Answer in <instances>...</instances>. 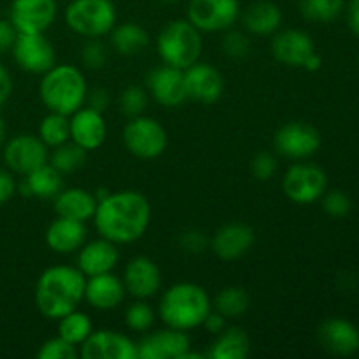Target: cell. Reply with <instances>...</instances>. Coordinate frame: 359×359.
I'll list each match as a JSON object with an SVG mask.
<instances>
[{"mask_svg": "<svg viewBox=\"0 0 359 359\" xmlns=\"http://www.w3.org/2000/svg\"><path fill=\"white\" fill-rule=\"evenodd\" d=\"M98 235L116 245L132 244L144 237L151 223V205L146 196L133 189L109 193L95 210Z\"/></svg>", "mask_w": 359, "mask_h": 359, "instance_id": "1", "label": "cell"}, {"mask_svg": "<svg viewBox=\"0 0 359 359\" xmlns=\"http://www.w3.org/2000/svg\"><path fill=\"white\" fill-rule=\"evenodd\" d=\"M86 276L77 266L53 265L39 276L35 305L44 318L58 321L84 300Z\"/></svg>", "mask_w": 359, "mask_h": 359, "instance_id": "2", "label": "cell"}, {"mask_svg": "<svg viewBox=\"0 0 359 359\" xmlns=\"http://www.w3.org/2000/svg\"><path fill=\"white\" fill-rule=\"evenodd\" d=\"M212 311L205 287L195 283H177L168 287L158 305V316L168 328L191 332L200 328Z\"/></svg>", "mask_w": 359, "mask_h": 359, "instance_id": "3", "label": "cell"}, {"mask_svg": "<svg viewBox=\"0 0 359 359\" xmlns=\"http://www.w3.org/2000/svg\"><path fill=\"white\" fill-rule=\"evenodd\" d=\"M88 93L86 77L76 65H53L42 74L39 95L48 111L74 114L84 105Z\"/></svg>", "mask_w": 359, "mask_h": 359, "instance_id": "4", "label": "cell"}, {"mask_svg": "<svg viewBox=\"0 0 359 359\" xmlns=\"http://www.w3.org/2000/svg\"><path fill=\"white\" fill-rule=\"evenodd\" d=\"M202 32L188 20H174L165 25L156 39L161 62L175 69H188L202 55Z\"/></svg>", "mask_w": 359, "mask_h": 359, "instance_id": "5", "label": "cell"}, {"mask_svg": "<svg viewBox=\"0 0 359 359\" xmlns=\"http://www.w3.org/2000/svg\"><path fill=\"white\" fill-rule=\"evenodd\" d=\"M118 13L112 0H72L65 9V23L84 39H100L111 34Z\"/></svg>", "mask_w": 359, "mask_h": 359, "instance_id": "6", "label": "cell"}, {"mask_svg": "<svg viewBox=\"0 0 359 359\" xmlns=\"http://www.w3.org/2000/svg\"><path fill=\"white\" fill-rule=\"evenodd\" d=\"M123 144L130 154L140 160H154L167 149L168 135L165 126L149 116L130 118L123 130Z\"/></svg>", "mask_w": 359, "mask_h": 359, "instance_id": "7", "label": "cell"}, {"mask_svg": "<svg viewBox=\"0 0 359 359\" xmlns=\"http://www.w3.org/2000/svg\"><path fill=\"white\" fill-rule=\"evenodd\" d=\"M328 186L325 170L314 163H294L283 177V191L291 202L309 205L321 198Z\"/></svg>", "mask_w": 359, "mask_h": 359, "instance_id": "8", "label": "cell"}, {"mask_svg": "<svg viewBox=\"0 0 359 359\" xmlns=\"http://www.w3.org/2000/svg\"><path fill=\"white\" fill-rule=\"evenodd\" d=\"M241 18L238 0H189L186 20L200 32H226Z\"/></svg>", "mask_w": 359, "mask_h": 359, "instance_id": "9", "label": "cell"}, {"mask_svg": "<svg viewBox=\"0 0 359 359\" xmlns=\"http://www.w3.org/2000/svg\"><path fill=\"white\" fill-rule=\"evenodd\" d=\"M319 146L321 135L314 126L305 121L286 123L273 135L276 151L290 160H305L318 153Z\"/></svg>", "mask_w": 359, "mask_h": 359, "instance_id": "10", "label": "cell"}, {"mask_svg": "<svg viewBox=\"0 0 359 359\" xmlns=\"http://www.w3.org/2000/svg\"><path fill=\"white\" fill-rule=\"evenodd\" d=\"M48 146L32 133H20L4 146V161L7 168L20 175L30 174L41 165L48 163Z\"/></svg>", "mask_w": 359, "mask_h": 359, "instance_id": "11", "label": "cell"}, {"mask_svg": "<svg viewBox=\"0 0 359 359\" xmlns=\"http://www.w3.org/2000/svg\"><path fill=\"white\" fill-rule=\"evenodd\" d=\"M56 0H13L9 21L18 34H44L55 23Z\"/></svg>", "mask_w": 359, "mask_h": 359, "instance_id": "12", "label": "cell"}, {"mask_svg": "<svg viewBox=\"0 0 359 359\" xmlns=\"http://www.w3.org/2000/svg\"><path fill=\"white\" fill-rule=\"evenodd\" d=\"M11 51L18 65L30 74H44L55 65V48L44 34H18Z\"/></svg>", "mask_w": 359, "mask_h": 359, "instance_id": "13", "label": "cell"}, {"mask_svg": "<svg viewBox=\"0 0 359 359\" xmlns=\"http://www.w3.org/2000/svg\"><path fill=\"white\" fill-rule=\"evenodd\" d=\"M79 354L84 359H137V344L114 330H93Z\"/></svg>", "mask_w": 359, "mask_h": 359, "instance_id": "14", "label": "cell"}, {"mask_svg": "<svg viewBox=\"0 0 359 359\" xmlns=\"http://www.w3.org/2000/svg\"><path fill=\"white\" fill-rule=\"evenodd\" d=\"M184 86L189 100L198 104H216L224 90V81L219 70L205 62H196L184 69Z\"/></svg>", "mask_w": 359, "mask_h": 359, "instance_id": "15", "label": "cell"}, {"mask_svg": "<svg viewBox=\"0 0 359 359\" xmlns=\"http://www.w3.org/2000/svg\"><path fill=\"white\" fill-rule=\"evenodd\" d=\"M147 93L163 107H179L188 100L184 86V70L170 65H161L151 70L146 79Z\"/></svg>", "mask_w": 359, "mask_h": 359, "instance_id": "16", "label": "cell"}, {"mask_svg": "<svg viewBox=\"0 0 359 359\" xmlns=\"http://www.w3.org/2000/svg\"><path fill=\"white\" fill-rule=\"evenodd\" d=\"M191 349L188 333L175 328L158 330L149 333L137 344L139 359H181L186 351Z\"/></svg>", "mask_w": 359, "mask_h": 359, "instance_id": "17", "label": "cell"}, {"mask_svg": "<svg viewBox=\"0 0 359 359\" xmlns=\"http://www.w3.org/2000/svg\"><path fill=\"white\" fill-rule=\"evenodd\" d=\"M123 284L126 293L137 300L154 297L161 287V272L156 263L147 256H135L130 259L123 272Z\"/></svg>", "mask_w": 359, "mask_h": 359, "instance_id": "18", "label": "cell"}, {"mask_svg": "<svg viewBox=\"0 0 359 359\" xmlns=\"http://www.w3.org/2000/svg\"><path fill=\"white\" fill-rule=\"evenodd\" d=\"M255 245V230L245 223H228L216 230L210 238V245L214 255L223 262H235L251 251Z\"/></svg>", "mask_w": 359, "mask_h": 359, "instance_id": "19", "label": "cell"}, {"mask_svg": "<svg viewBox=\"0 0 359 359\" xmlns=\"http://www.w3.org/2000/svg\"><path fill=\"white\" fill-rule=\"evenodd\" d=\"M70 118V140L77 146L83 147L84 151H95L105 142L107 137V123L102 112L93 111V109L83 105L77 109Z\"/></svg>", "mask_w": 359, "mask_h": 359, "instance_id": "20", "label": "cell"}, {"mask_svg": "<svg viewBox=\"0 0 359 359\" xmlns=\"http://www.w3.org/2000/svg\"><path fill=\"white\" fill-rule=\"evenodd\" d=\"M312 53H316V46L307 32L287 28L272 35V55L283 65L304 67Z\"/></svg>", "mask_w": 359, "mask_h": 359, "instance_id": "21", "label": "cell"}, {"mask_svg": "<svg viewBox=\"0 0 359 359\" xmlns=\"http://www.w3.org/2000/svg\"><path fill=\"white\" fill-rule=\"evenodd\" d=\"M318 340L333 356H353L359 349V332L351 321L342 318L326 319L318 330Z\"/></svg>", "mask_w": 359, "mask_h": 359, "instance_id": "22", "label": "cell"}, {"mask_svg": "<svg viewBox=\"0 0 359 359\" xmlns=\"http://www.w3.org/2000/svg\"><path fill=\"white\" fill-rule=\"evenodd\" d=\"M119 262L118 245L107 238L100 237L97 241L84 242L77 251L76 266L86 277L100 276L112 272Z\"/></svg>", "mask_w": 359, "mask_h": 359, "instance_id": "23", "label": "cell"}, {"mask_svg": "<svg viewBox=\"0 0 359 359\" xmlns=\"http://www.w3.org/2000/svg\"><path fill=\"white\" fill-rule=\"evenodd\" d=\"M125 297L126 290L123 279L112 272L86 277L84 300L90 304V307L97 311H112L123 304Z\"/></svg>", "mask_w": 359, "mask_h": 359, "instance_id": "24", "label": "cell"}, {"mask_svg": "<svg viewBox=\"0 0 359 359\" xmlns=\"http://www.w3.org/2000/svg\"><path fill=\"white\" fill-rule=\"evenodd\" d=\"M86 233L83 221L58 216L46 230V244L56 255H72L86 242Z\"/></svg>", "mask_w": 359, "mask_h": 359, "instance_id": "25", "label": "cell"}, {"mask_svg": "<svg viewBox=\"0 0 359 359\" xmlns=\"http://www.w3.org/2000/svg\"><path fill=\"white\" fill-rule=\"evenodd\" d=\"M53 200H55L56 216L83 221V223L93 219L98 205L95 193L84 188H63Z\"/></svg>", "mask_w": 359, "mask_h": 359, "instance_id": "26", "label": "cell"}, {"mask_svg": "<svg viewBox=\"0 0 359 359\" xmlns=\"http://www.w3.org/2000/svg\"><path fill=\"white\" fill-rule=\"evenodd\" d=\"M242 23L249 34L266 37V35H273L280 28L283 13L277 4L270 2V0H258L244 11Z\"/></svg>", "mask_w": 359, "mask_h": 359, "instance_id": "27", "label": "cell"}, {"mask_svg": "<svg viewBox=\"0 0 359 359\" xmlns=\"http://www.w3.org/2000/svg\"><path fill=\"white\" fill-rule=\"evenodd\" d=\"M62 189L63 174H60L53 165H49V161L32 170L30 174L23 175V181L20 184L21 195L37 196L42 200L55 198Z\"/></svg>", "mask_w": 359, "mask_h": 359, "instance_id": "28", "label": "cell"}, {"mask_svg": "<svg viewBox=\"0 0 359 359\" xmlns=\"http://www.w3.org/2000/svg\"><path fill=\"white\" fill-rule=\"evenodd\" d=\"M216 337V342L207 354L210 359H245L251 353V339L238 326L224 328Z\"/></svg>", "mask_w": 359, "mask_h": 359, "instance_id": "29", "label": "cell"}, {"mask_svg": "<svg viewBox=\"0 0 359 359\" xmlns=\"http://www.w3.org/2000/svg\"><path fill=\"white\" fill-rule=\"evenodd\" d=\"M147 44H149V34L146 32V28L132 23V21L114 25V28L111 30L112 49L123 56L140 55L147 48Z\"/></svg>", "mask_w": 359, "mask_h": 359, "instance_id": "30", "label": "cell"}, {"mask_svg": "<svg viewBox=\"0 0 359 359\" xmlns=\"http://www.w3.org/2000/svg\"><path fill=\"white\" fill-rule=\"evenodd\" d=\"M249 305H251L249 293L241 286L223 287L212 300L214 311L219 312L226 319H235L244 316L248 312Z\"/></svg>", "mask_w": 359, "mask_h": 359, "instance_id": "31", "label": "cell"}, {"mask_svg": "<svg viewBox=\"0 0 359 359\" xmlns=\"http://www.w3.org/2000/svg\"><path fill=\"white\" fill-rule=\"evenodd\" d=\"M91 332H93V323H91L90 316L77 309L58 319V335L77 347L83 346Z\"/></svg>", "mask_w": 359, "mask_h": 359, "instance_id": "32", "label": "cell"}, {"mask_svg": "<svg viewBox=\"0 0 359 359\" xmlns=\"http://www.w3.org/2000/svg\"><path fill=\"white\" fill-rule=\"evenodd\" d=\"M39 139L49 147H58L70 140V118L67 114L49 111L39 125Z\"/></svg>", "mask_w": 359, "mask_h": 359, "instance_id": "33", "label": "cell"}, {"mask_svg": "<svg viewBox=\"0 0 359 359\" xmlns=\"http://www.w3.org/2000/svg\"><path fill=\"white\" fill-rule=\"evenodd\" d=\"M86 154L88 151H84L76 142L69 140V142L62 144V146L53 147V153L48 158V161L60 174H74V172L81 170L84 167V163H86Z\"/></svg>", "mask_w": 359, "mask_h": 359, "instance_id": "34", "label": "cell"}, {"mask_svg": "<svg viewBox=\"0 0 359 359\" xmlns=\"http://www.w3.org/2000/svg\"><path fill=\"white\" fill-rule=\"evenodd\" d=\"M344 9V0H300V11L307 20L318 23L333 21Z\"/></svg>", "mask_w": 359, "mask_h": 359, "instance_id": "35", "label": "cell"}, {"mask_svg": "<svg viewBox=\"0 0 359 359\" xmlns=\"http://www.w3.org/2000/svg\"><path fill=\"white\" fill-rule=\"evenodd\" d=\"M149 102V93L147 90L140 86H126L125 90L119 93L118 105L119 111L126 116V118H135V116L144 114Z\"/></svg>", "mask_w": 359, "mask_h": 359, "instance_id": "36", "label": "cell"}, {"mask_svg": "<svg viewBox=\"0 0 359 359\" xmlns=\"http://www.w3.org/2000/svg\"><path fill=\"white\" fill-rule=\"evenodd\" d=\"M125 323L132 332L146 333L154 325V311L146 300H137L126 309Z\"/></svg>", "mask_w": 359, "mask_h": 359, "instance_id": "37", "label": "cell"}, {"mask_svg": "<svg viewBox=\"0 0 359 359\" xmlns=\"http://www.w3.org/2000/svg\"><path fill=\"white\" fill-rule=\"evenodd\" d=\"M77 356H79L77 346L67 342L60 335L55 337V339L46 340L37 353L39 359H76Z\"/></svg>", "mask_w": 359, "mask_h": 359, "instance_id": "38", "label": "cell"}, {"mask_svg": "<svg viewBox=\"0 0 359 359\" xmlns=\"http://www.w3.org/2000/svg\"><path fill=\"white\" fill-rule=\"evenodd\" d=\"M81 60H83L86 69L102 70L109 60L107 46L100 39H88L86 44L83 46V51H81Z\"/></svg>", "mask_w": 359, "mask_h": 359, "instance_id": "39", "label": "cell"}, {"mask_svg": "<svg viewBox=\"0 0 359 359\" xmlns=\"http://www.w3.org/2000/svg\"><path fill=\"white\" fill-rule=\"evenodd\" d=\"M223 51L231 60H242L251 53V39L241 30H226L223 37Z\"/></svg>", "mask_w": 359, "mask_h": 359, "instance_id": "40", "label": "cell"}, {"mask_svg": "<svg viewBox=\"0 0 359 359\" xmlns=\"http://www.w3.org/2000/svg\"><path fill=\"white\" fill-rule=\"evenodd\" d=\"M209 245L210 241L205 237V233L196 228H189L179 235V248L188 255H202Z\"/></svg>", "mask_w": 359, "mask_h": 359, "instance_id": "41", "label": "cell"}, {"mask_svg": "<svg viewBox=\"0 0 359 359\" xmlns=\"http://www.w3.org/2000/svg\"><path fill=\"white\" fill-rule=\"evenodd\" d=\"M323 198V209L332 217H344L351 212V200L346 193L333 189V191H325Z\"/></svg>", "mask_w": 359, "mask_h": 359, "instance_id": "42", "label": "cell"}, {"mask_svg": "<svg viewBox=\"0 0 359 359\" xmlns=\"http://www.w3.org/2000/svg\"><path fill=\"white\" fill-rule=\"evenodd\" d=\"M251 172L258 181H270L277 172V158L269 151H262L252 158Z\"/></svg>", "mask_w": 359, "mask_h": 359, "instance_id": "43", "label": "cell"}, {"mask_svg": "<svg viewBox=\"0 0 359 359\" xmlns=\"http://www.w3.org/2000/svg\"><path fill=\"white\" fill-rule=\"evenodd\" d=\"M109 104H111V95H109V91L105 90V88L98 86L93 88V90H88L86 100H84V105H86V107L104 114L105 109L109 107Z\"/></svg>", "mask_w": 359, "mask_h": 359, "instance_id": "44", "label": "cell"}, {"mask_svg": "<svg viewBox=\"0 0 359 359\" xmlns=\"http://www.w3.org/2000/svg\"><path fill=\"white\" fill-rule=\"evenodd\" d=\"M18 30L9 20H0V55L11 51L16 42Z\"/></svg>", "mask_w": 359, "mask_h": 359, "instance_id": "45", "label": "cell"}, {"mask_svg": "<svg viewBox=\"0 0 359 359\" xmlns=\"http://www.w3.org/2000/svg\"><path fill=\"white\" fill-rule=\"evenodd\" d=\"M14 191H16V182H14L13 175L4 170V168H0V205L9 202L13 198Z\"/></svg>", "mask_w": 359, "mask_h": 359, "instance_id": "46", "label": "cell"}, {"mask_svg": "<svg viewBox=\"0 0 359 359\" xmlns=\"http://www.w3.org/2000/svg\"><path fill=\"white\" fill-rule=\"evenodd\" d=\"M202 326H205V328L209 330L212 335H219V333L226 328V318H223L219 312H216L212 309V311H210V314L205 318V321H203Z\"/></svg>", "mask_w": 359, "mask_h": 359, "instance_id": "47", "label": "cell"}, {"mask_svg": "<svg viewBox=\"0 0 359 359\" xmlns=\"http://www.w3.org/2000/svg\"><path fill=\"white\" fill-rule=\"evenodd\" d=\"M11 91H13V81H11V76L6 67L0 63V105L11 97Z\"/></svg>", "mask_w": 359, "mask_h": 359, "instance_id": "48", "label": "cell"}, {"mask_svg": "<svg viewBox=\"0 0 359 359\" xmlns=\"http://www.w3.org/2000/svg\"><path fill=\"white\" fill-rule=\"evenodd\" d=\"M347 23L353 34L359 37V0H351L349 9H347Z\"/></svg>", "mask_w": 359, "mask_h": 359, "instance_id": "49", "label": "cell"}, {"mask_svg": "<svg viewBox=\"0 0 359 359\" xmlns=\"http://www.w3.org/2000/svg\"><path fill=\"white\" fill-rule=\"evenodd\" d=\"M321 67H323V58L318 55V53H312V55L305 60V63L302 69L309 70V72H318Z\"/></svg>", "mask_w": 359, "mask_h": 359, "instance_id": "50", "label": "cell"}, {"mask_svg": "<svg viewBox=\"0 0 359 359\" xmlns=\"http://www.w3.org/2000/svg\"><path fill=\"white\" fill-rule=\"evenodd\" d=\"M6 142V123H4L2 116H0V147Z\"/></svg>", "mask_w": 359, "mask_h": 359, "instance_id": "51", "label": "cell"}, {"mask_svg": "<svg viewBox=\"0 0 359 359\" xmlns=\"http://www.w3.org/2000/svg\"><path fill=\"white\" fill-rule=\"evenodd\" d=\"M161 2H163V4H177L179 0H161Z\"/></svg>", "mask_w": 359, "mask_h": 359, "instance_id": "52", "label": "cell"}]
</instances>
